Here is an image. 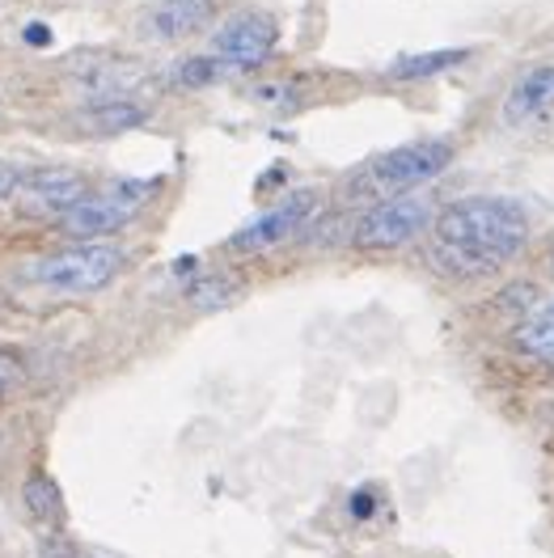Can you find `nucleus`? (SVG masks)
Returning a JSON list of instances; mask_svg holds the SVG:
<instances>
[{"label": "nucleus", "instance_id": "obj_1", "mask_svg": "<svg viewBox=\"0 0 554 558\" xmlns=\"http://www.w3.org/2000/svg\"><path fill=\"white\" fill-rule=\"evenodd\" d=\"M432 238L436 254L457 263L466 276L491 271L508 263L529 238V211L517 199L504 195H470L453 199L449 208L432 216Z\"/></svg>", "mask_w": 554, "mask_h": 558}, {"label": "nucleus", "instance_id": "obj_2", "mask_svg": "<svg viewBox=\"0 0 554 558\" xmlns=\"http://www.w3.org/2000/svg\"><path fill=\"white\" fill-rule=\"evenodd\" d=\"M153 199H157V178H123V182H110L103 191L85 195L56 225L69 242H103V238L123 233Z\"/></svg>", "mask_w": 554, "mask_h": 558}, {"label": "nucleus", "instance_id": "obj_3", "mask_svg": "<svg viewBox=\"0 0 554 558\" xmlns=\"http://www.w3.org/2000/svg\"><path fill=\"white\" fill-rule=\"evenodd\" d=\"M123 267V250L110 242H72L56 254H43L31 279L51 288V292H64V296H85V292H98L110 279L119 276Z\"/></svg>", "mask_w": 554, "mask_h": 558}, {"label": "nucleus", "instance_id": "obj_4", "mask_svg": "<svg viewBox=\"0 0 554 558\" xmlns=\"http://www.w3.org/2000/svg\"><path fill=\"white\" fill-rule=\"evenodd\" d=\"M453 157H457V148L449 140H411V144H398L382 157H373L369 161V182H373L377 195H407V191H416L423 182L445 174L453 166Z\"/></svg>", "mask_w": 554, "mask_h": 558}, {"label": "nucleus", "instance_id": "obj_5", "mask_svg": "<svg viewBox=\"0 0 554 558\" xmlns=\"http://www.w3.org/2000/svg\"><path fill=\"white\" fill-rule=\"evenodd\" d=\"M432 216L436 211L423 195H385L382 204H373L356 220L351 242L360 250H373V254L402 250L407 242H416L423 229H432Z\"/></svg>", "mask_w": 554, "mask_h": 558}, {"label": "nucleus", "instance_id": "obj_6", "mask_svg": "<svg viewBox=\"0 0 554 558\" xmlns=\"http://www.w3.org/2000/svg\"><path fill=\"white\" fill-rule=\"evenodd\" d=\"M279 43V22L263 9H245L233 13L216 35H212V60L225 72L258 69L272 60Z\"/></svg>", "mask_w": 554, "mask_h": 558}, {"label": "nucleus", "instance_id": "obj_7", "mask_svg": "<svg viewBox=\"0 0 554 558\" xmlns=\"http://www.w3.org/2000/svg\"><path fill=\"white\" fill-rule=\"evenodd\" d=\"M89 195V182L81 170H69V166H38V170H26L17 178V208L31 211V216H64L69 208H76L81 199Z\"/></svg>", "mask_w": 554, "mask_h": 558}, {"label": "nucleus", "instance_id": "obj_8", "mask_svg": "<svg viewBox=\"0 0 554 558\" xmlns=\"http://www.w3.org/2000/svg\"><path fill=\"white\" fill-rule=\"evenodd\" d=\"M310 211H313V195L301 191V195L284 199L279 208L263 211L258 220H250L245 229H238V233L229 238V250H238V254H263V250H272V245L288 242L297 229H305Z\"/></svg>", "mask_w": 554, "mask_h": 558}, {"label": "nucleus", "instance_id": "obj_9", "mask_svg": "<svg viewBox=\"0 0 554 558\" xmlns=\"http://www.w3.org/2000/svg\"><path fill=\"white\" fill-rule=\"evenodd\" d=\"M212 22H216V0H157L140 17L144 35L157 38V43H178V38L200 35Z\"/></svg>", "mask_w": 554, "mask_h": 558}, {"label": "nucleus", "instance_id": "obj_10", "mask_svg": "<svg viewBox=\"0 0 554 558\" xmlns=\"http://www.w3.org/2000/svg\"><path fill=\"white\" fill-rule=\"evenodd\" d=\"M554 110V64H533L513 81L508 98H504V119L513 128H525L533 119H542Z\"/></svg>", "mask_w": 554, "mask_h": 558}, {"label": "nucleus", "instance_id": "obj_11", "mask_svg": "<svg viewBox=\"0 0 554 558\" xmlns=\"http://www.w3.org/2000/svg\"><path fill=\"white\" fill-rule=\"evenodd\" d=\"M517 351L529 360L554 364V292L546 301H538L517 326Z\"/></svg>", "mask_w": 554, "mask_h": 558}, {"label": "nucleus", "instance_id": "obj_12", "mask_svg": "<svg viewBox=\"0 0 554 558\" xmlns=\"http://www.w3.org/2000/svg\"><path fill=\"white\" fill-rule=\"evenodd\" d=\"M144 106L140 102H128V98H103V102H94L85 114H81V123H85V132H98V136H119V132H132L144 123Z\"/></svg>", "mask_w": 554, "mask_h": 558}, {"label": "nucleus", "instance_id": "obj_13", "mask_svg": "<svg viewBox=\"0 0 554 558\" xmlns=\"http://www.w3.org/2000/svg\"><path fill=\"white\" fill-rule=\"evenodd\" d=\"M22 499H26V512H31L43 529H60V524H64V495L56 487V478L31 474L26 487H22Z\"/></svg>", "mask_w": 554, "mask_h": 558}, {"label": "nucleus", "instance_id": "obj_14", "mask_svg": "<svg viewBox=\"0 0 554 558\" xmlns=\"http://www.w3.org/2000/svg\"><path fill=\"white\" fill-rule=\"evenodd\" d=\"M466 60V51H453V47H445V51H423V56H402V60H394L389 64V76L394 81H423V76H436V72H449L457 69Z\"/></svg>", "mask_w": 554, "mask_h": 558}, {"label": "nucleus", "instance_id": "obj_15", "mask_svg": "<svg viewBox=\"0 0 554 558\" xmlns=\"http://www.w3.org/2000/svg\"><path fill=\"white\" fill-rule=\"evenodd\" d=\"M238 292H242V283H238L233 276H225V271L186 283V301H191L195 310H220V305L238 301Z\"/></svg>", "mask_w": 554, "mask_h": 558}, {"label": "nucleus", "instance_id": "obj_16", "mask_svg": "<svg viewBox=\"0 0 554 558\" xmlns=\"http://www.w3.org/2000/svg\"><path fill=\"white\" fill-rule=\"evenodd\" d=\"M26 377V364H22V355L9 348H0V407L17 393V385Z\"/></svg>", "mask_w": 554, "mask_h": 558}, {"label": "nucleus", "instance_id": "obj_17", "mask_svg": "<svg viewBox=\"0 0 554 558\" xmlns=\"http://www.w3.org/2000/svg\"><path fill=\"white\" fill-rule=\"evenodd\" d=\"M38 558H81V550H76V546H69V542H64L60 533H51V537L43 542Z\"/></svg>", "mask_w": 554, "mask_h": 558}, {"label": "nucleus", "instance_id": "obj_18", "mask_svg": "<svg viewBox=\"0 0 554 558\" xmlns=\"http://www.w3.org/2000/svg\"><path fill=\"white\" fill-rule=\"evenodd\" d=\"M373 499H377V490H373V487L356 490V495H351V517H356V521L373 517Z\"/></svg>", "mask_w": 554, "mask_h": 558}, {"label": "nucleus", "instance_id": "obj_19", "mask_svg": "<svg viewBox=\"0 0 554 558\" xmlns=\"http://www.w3.org/2000/svg\"><path fill=\"white\" fill-rule=\"evenodd\" d=\"M17 178H22V170H17V166H9V161L0 157V199H9V195L17 191Z\"/></svg>", "mask_w": 554, "mask_h": 558}, {"label": "nucleus", "instance_id": "obj_20", "mask_svg": "<svg viewBox=\"0 0 554 558\" xmlns=\"http://www.w3.org/2000/svg\"><path fill=\"white\" fill-rule=\"evenodd\" d=\"M26 38H31V43H47V31H38V22H35V26L26 31Z\"/></svg>", "mask_w": 554, "mask_h": 558}, {"label": "nucleus", "instance_id": "obj_21", "mask_svg": "<svg viewBox=\"0 0 554 558\" xmlns=\"http://www.w3.org/2000/svg\"><path fill=\"white\" fill-rule=\"evenodd\" d=\"M81 558H110V555H94V550H89V555H81Z\"/></svg>", "mask_w": 554, "mask_h": 558}, {"label": "nucleus", "instance_id": "obj_22", "mask_svg": "<svg viewBox=\"0 0 554 558\" xmlns=\"http://www.w3.org/2000/svg\"><path fill=\"white\" fill-rule=\"evenodd\" d=\"M551 258H554V254H551Z\"/></svg>", "mask_w": 554, "mask_h": 558}]
</instances>
